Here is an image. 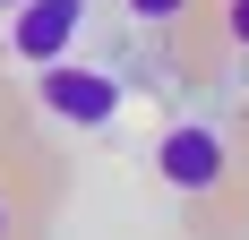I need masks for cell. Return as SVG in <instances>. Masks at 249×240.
Masks as SVG:
<instances>
[{"label": "cell", "mask_w": 249, "mask_h": 240, "mask_svg": "<svg viewBox=\"0 0 249 240\" xmlns=\"http://www.w3.org/2000/svg\"><path fill=\"white\" fill-rule=\"evenodd\" d=\"M35 95H43L52 120H69V129H112L121 120V77L112 69H86V60H43V77H35Z\"/></svg>", "instance_id": "1"}, {"label": "cell", "mask_w": 249, "mask_h": 240, "mask_svg": "<svg viewBox=\"0 0 249 240\" xmlns=\"http://www.w3.org/2000/svg\"><path fill=\"white\" fill-rule=\"evenodd\" d=\"M77 9H86V0H18V9H9V51H18L26 69L69 60V43H77Z\"/></svg>", "instance_id": "2"}, {"label": "cell", "mask_w": 249, "mask_h": 240, "mask_svg": "<svg viewBox=\"0 0 249 240\" xmlns=\"http://www.w3.org/2000/svg\"><path fill=\"white\" fill-rule=\"evenodd\" d=\"M224 163H232V146L215 137V129H163V137H155V171H163L180 197H206L224 180Z\"/></svg>", "instance_id": "3"}, {"label": "cell", "mask_w": 249, "mask_h": 240, "mask_svg": "<svg viewBox=\"0 0 249 240\" xmlns=\"http://www.w3.org/2000/svg\"><path fill=\"white\" fill-rule=\"evenodd\" d=\"M121 9H129V17H146V26H172L189 0H121Z\"/></svg>", "instance_id": "4"}, {"label": "cell", "mask_w": 249, "mask_h": 240, "mask_svg": "<svg viewBox=\"0 0 249 240\" xmlns=\"http://www.w3.org/2000/svg\"><path fill=\"white\" fill-rule=\"evenodd\" d=\"M224 34H232V43L249 51V0H232V9H224Z\"/></svg>", "instance_id": "5"}, {"label": "cell", "mask_w": 249, "mask_h": 240, "mask_svg": "<svg viewBox=\"0 0 249 240\" xmlns=\"http://www.w3.org/2000/svg\"><path fill=\"white\" fill-rule=\"evenodd\" d=\"M0 240H9V197H0Z\"/></svg>", "instance_id": "6"}, {"label": "cell", "mask_w": 249, "mask_h": 240, "mask_svg": "<svg viewBox=\"0 0 249 240\" xmlns=\"http://www.w3.org/2000/svg\"><path fill=\"white\" fill-rule=\"evenodd\" d=\"M0 9H18V0H0Z\"/></svg>", "instance_id": "7"}]
</instances>
